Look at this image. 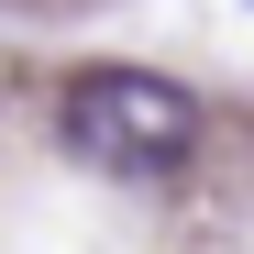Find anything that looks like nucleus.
<instances>
[{
    "label": "nucleus",
    "instance_id": "obj_1",
    "mask_svg": "<svg viewBox=\"0 0 254 254\" xmlns=\"http://www.w3.org/2000/svg\"><path fill=\"white\" fill-rule=\"evenodd\" d=\"M56 122H66V155H89L100 177H177L199 155V100L177 77H155V66H89V77H66Z\"/></svg>",
    "mask_w": 254,
    "mask_h": 254
}]
</instances>
